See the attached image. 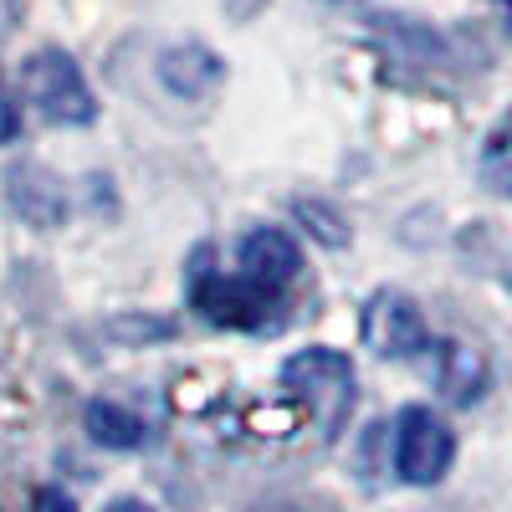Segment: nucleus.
<instances>
[{"mask_svg":"<svg viewBox=\"0 0 512 512\" xmlns=\"http://www.w3.org/2000/svg\"><path fill=\"white\" fill-rule=\"evenodd\" d=\"M282 390L292 400H303V410L313 415L323 441H338V431L349 425L354 400H359L354 364L338 354V349H297L282 364Z\"/></svg>","mask_w":512,"mask_h":512,"instance_id":"nucleus-1","label":"nucleus"},{"mask_svg":"<svg viewBox=\"0 0 512 512\" xmlns=\"http://www.w3.org/2000/svg\"><path fill=\"white\" fill-rule=\"evenodd\" d=\"M21 82H26L31 108L47 123H57V128H88V123H98V98L88 88V77H82V67L62 47L31 52L26 67H21Z\"/></svg>","mask_w":512,"mask_h":512,"instance_id":"nucleus-2","label":"nucleus"},{"mask_svg":"<svg viewBox=\"0 0 512 512\" xmlns=\"http://www.w3.org/2000/svg\"><path fill=\"white\" fill-rule=\"evenodd\" d=\"M456 436L431 405H405L395 420V472L410 487H436L451 472Z\"/></svg>","mask_w":512,"mask_h":512,"instance_id":"nucleus-3","label":"nucleus"},{"mask_svg":"<svg viewBox=\"0 0 512 512\" xmlns=\"http://www.w3.org/2000/svg\"><path fill=\"white\" fill-rule=\"evenodd\" d=\"M190 308L216 323V328H262V318L272 313V292L262 282H251L246 272L231 277V272H195L190 277Z\"/></svg>","mask_w":512,"mask_h":512,"instance_id":"nucleus-4","label":"nucleus"},{"mask_svg":"<svg viewBox=\"0 0 512 512\" xmlns=\"http://www.w3.org/2000/svg\"><path fill=\"white\" fill-rule=\"evenodd\" d=\"M359 333H364V349L379 354V359H415V354L431 349V328H425L415 297H405L395 287L374 292L369 303H364Z\"/></svg>","mask_w":512,"mask_h":512,"instance_id":"nucleus-5","label":"nucleus"},{"mask_svg":"<svg viewBox=\"0 0 512 512\" xmlns=\"http://www.w3.org/2000/svg\"><path fill=\"white\" fill-rule=\"evenodd\" d=\"M303 246H297L292 231H277V226H262V231H251L241 241V272L251 282H262L267 292L287 287L292 277H303Z\"/></svg>","mask_w":512,"mask_h":512,"instance_id":"nucleus-6","label":"nucleus"},{"mask_svg":"<svg viewBox=\"0 0 512 512\" xmlns=\"http://www.w3.org/2000/svg\"><path fill=\"white\" fill-rule=\"evenodd\" d=\"M159 82L169 93H180V98H200L210 93L221 82V57L216 52H205L195 47V41H185V47H169L159 57Z\"/></svg>","mask_w":512,"mask_h":512,"instance_id":"nucleus-7","label":"nucleus"},{"mask_svg":"<svg viewBox=\"0 0 512 512\" xmlns=\"http://www.w3.org/2000/svg\"><path fill=\"white\" fill-rule=\"evenodd\" d=\"M82 425H88V436H93L98 446H108V451H134V446H144V420L128 410V405H118V400H93L88 415H82Z\"/></svg>","mask_w":512,"mask_h":512,"instance_id":"nucleus-8","label":"nucleus"},{"mask_svg":"<svg viewBox=\"0 0 512 512\" xmlns=\"http://www.w3.org/2000/svg\"><path fill=\"white\" fill-rule=\"evenodd\" d=\"M441 369H436V384L456 400V405H472L482 395V384H487V364L472 354V349H461V344H441Z\"/></svg>","mask_w":512,"mask_h":512,"instance_id":"nucleus-9","label":"nucleus"},{"mask_svg":"<svg viewBox=\"0 0 512 512\" xmlns=\"http://www.w3.org/2000/svg\"><path fill=\"white\" fill-rule=\"evenodd\" d=\"M16 134H21V108H16V98L6 88V77H0V144H11Z\"/></svg>","mask_w":512,"mask_h":512,"instance_id":"nucleus-10","label":"nucleus"},{"mask_svg":"<svg viewBox=\"0 0 512 512\" xmlns=\"http://www.w3.org/2000/svg\"><path fill=\"white\" fill-rule=\"evenodd\" d=\"M31 512H72V497L57 492V487H41V492L31 497Z\"/></svg>","mask_w":512,"mask_h":512,"instance_id":"nucleus-11","label":"nucleus"},{"mask_svg":"<svg viewBox=\"0 0 512 512\" xmlns=\"http://www.w3.org/2000/svg\"><path fill=\"white\" fill-rule=\"evenodd\" d=\"M103 512H154V507H149V502H139V497H113Z\"/></svg>","mask_w":512,"mask_h":512,"instance_id":"nucleus-12","label":"nucleus"},{"mask_svg":"<svg viewBox=\"0 0 512 512\" xmlns=\"http://www.w3.org/2000/svg\"><path fill=\"white\" fill-rule=\"evenodd\" d=\"M492 154H507L512 159V113H507V128H502V139L492 144Z\"/></svg>","mask_w":512,"mask_h":512,"instance_id":"nucleus-13","label":"nucleus"},{"mask_svg":"<svg viewBox=\"0 0 512 512\" xmlns=\"http://www.w3.org/2000/svg\"><path fill=\"white\" fill-rule=\"evenodd\" d=\"M502 16H507V31H512V0H502Z\"/></svg>","mask_w":512,"mask_h":512,"instance_id":"nucleus-14","label":"nucleus"}]
</instances>
